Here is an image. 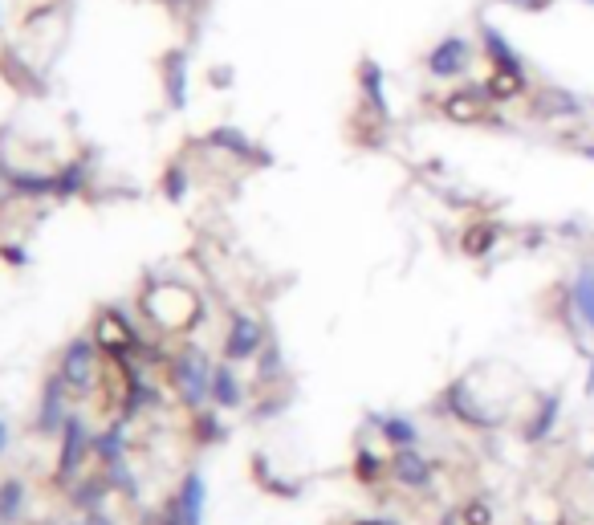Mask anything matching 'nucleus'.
Masks as SVG:
<instances>
[{"label":"nucleus","instance_id":"39448f33","mask_svg":"<svg viewBox=\"0 0 594 525\" xmlns=\"http://www.w3.org/2000/svg\"><path fill=\"white\" fill-rule=\"evenodd\" d=\"M90 440H94V432L86 428V420L74 412L70 416V424L62 428V436H57V464H53V481L62 485V489H70L82 473H86V464H90Z\"/></svg>","mask_w":594,"mask_h":525},{"label":"nucleus","instance_id":"473e14b6","mask_svg":"<svg viewBox=\"0 0 594 525\" xmlns=\"http://www.w3.org/2000/svg\"><path fill=\"white\" fill-rule=\"evenodd\" d=\"M285 412H289V399H285V395H277V391H269V395L253 407V420H257V424H265V420H277V416H285Z\"/></svg>","mask_w":594,"mask_h":525},{"label":"nucleus","instance_id":"0eeeda50","mask_svg":"<svg viewBox=\"0 0 594 525\" xmlns=\"http://www.w3.org/2000/svg\"><path fill=\"white\" fill-rule=\"evenodd\" d=\"M265 342H269V330H265V322L257 318V314H245V310H232V318H228V330H224V342H220V355L228 359V363H257V355L265 350Z\"/></svg>","mask_w":594,"mask_h":525},{"label":"nucleus","instance_id":"c756f323","mask_svg":"<svg viewBox=\"0 0 594 525\" xmlns=\"http://www.w3.org/2000/svg\"><path fill=\"white\" fill-rule=\"evenodd\" d=\"M159 192H163L167 204H184L188 192H192V175H188V167H184V163H167L163 175H159Z\"/></svg>","mask_w":594,"mask_h":525},{"label":"nucleus","instance_id":"4be33fe9","mask_svg":"<svg viewBox=\"0 0 594 525\" xmlns=\"http://www.w3.org/2000/svg\"><path fill=\"white\" fill-rule=\"evenodd\" d=\"M566 294H570V306H574V318L582 322V330L594 334V265L590 261L578 265Z\"/></svg>","mask_w":594,"mask_h":525},{"label":"nucleus","instance_id":"7ed1b4c3","mask_svg":"<svg viewBox=\"0 0 594 525\" xmlns=\"http://www.w3.org/2000/svg\"><path fill=\"white\" fill-rule=\"evenodd\" d=\"M436 412L448 416V420H456V424L468 428V432H497V428H501V416L489 412V407H485L477 395H472V375H456V379L440 391Z\"/></svg>","mask_w":594,"mask_h":525},{"label":"nucleus","instance_id":"dca6fc26","mask_svg":"<svg viewBox=\"0 0 594 525\" xmlns=\"http://www.w3.org/2000/svg\"><path fill=\"white\" fill-rule=\"evenodd\" d=\"M245 399H249V391H245V379L236 375V363L220 359L212 367V407H220V412H241Z\"/></svg>","mask_w":594,"mask_h":525},{"label":"nucleus","instance_id":"bb28decb","mask_svg":"<svg viewBox=\"0 0 594 525\" xmlns=\"http://www.w3.org/2000/svg\"><path fill=\"white\" fill-rule=\"evenodd\" d=\"M192 440L200 448H212V444L228 440V424L220 420V407H200V412H192Z\"/></svg>","mask_w":594,"mask_h":525},{"label":"nucleus","instance_id":"20e7f679","mask_svg":"<svg viewBox=\"0 0 594 525\" xmlns=\"http://www.w3.org/2000/svg\"><path fill=\"white\" fill-rule=\"evenodd\" d=\"M477 57H481V45L464 37V33H444L428 57H424V70L436 78V82H460L472 74V66H477Z\"/></svg>","mask_w":594,"mask_h":525},{"label":"nucleus","instance_id":"a211bd4d","mask_svg":"<svg viewBox=\"0 0 594 525\" xmlns=\"http://www.w3.org/2000/svg\"><path fill=\"white\" fill-rule=\"evenodd\" d=\"M175 509H180V521L184 525H204V509H208V481L200 469H188L180 489H175Z\"/></svg>","mask_w":594,"mask_h":525},{"label":"nucleus","instance_id":"e433bc0d","mask_svg":"<svg viewBox=\"0 0 594 525\" xmlns=\"http://www.w3.org/2000/svg\"><path fill=\"white\" fill-rule=\"evenodd\" d=\"M521 237H525L521 245H525V249H533V253H538V249H546V228H525Z\"/></svg>","mask_w":594,"mask_h":525},{"label":"nucleus","instance_id":"37998d69","mask_svg":"<svg viewBox=\"0 0 594 525\" xmlns=\"http://www.w3.org/2000/svg\"><path fill=\"white\" fill-rule=\"evenodd\" d=\"M5 448H9V424L0 420V456H5Z\"/></svg>","mask_w":594,"mask_h":525},{"label":"nucleus","instance_id":"ea45409f","mask_svg":"<svg viewBox=\"0 0 594 525\" xmlns=\"http://www.w3.org/2000/svg\"><path fill=\"white\" fill-rule=\"evenodd\" d=\"M440 525H464V517H460V505H456V509H444Z\"/></svg>","mask_w":594,"mask_h":525},{"label":"nucleus","instance_id":"c03bdc74","mask_svg":"<svg viewBox=\"0 0 594 525\" xmlns=\"http://www.w3.org/2000/svg\"><path fill=\"white\" fill-rule=\"evenodd\" d=\"M586 469H590V473H594V452H590V456H586Z\"/></svg>","mask_w":594,"mask_h":525},{"label":"nucleus","instance_id":"6e6552de","mask_svg":"<svg viewBox=\"0 0 594 525\" xmlns=\"http://www.w3.org/2000/svg\"><path fill=\"white\" fill-rule=\"evenodd\" d=\"M477 45H481V57H485L493 70H501V74H509V78H521V82H533V78H529V62L521 57V49H517L493 21H481Z\"/></svg>","mask_w":594,"mask_h":525},{"label":"nucleus","instance_id":"4468645a","mask_svg":"<svg viewBox=\"0 0 594 525\" xmlns=\"http://www.w3.org/2000/svg\"><path fill=\"white\" fill-rule=\"evenodd\" d=\"M359 94H363V110L371 119L391 127V98H387V70L375 62V57H363L359 62Z\"/></svg>","mask_w":594,"mask_h":525},{"label":"nucleus","instance_id":"de8ad7c7","mask_svg":"<svg viewBox=\"0 0 594 525\" xmlns=\"http://www.w3.org/2000/svg\"><path fill=\"white\" fill-rule=\"evenodd\" d=\"M78 525H82V521H78Z\"/></svg>","mask_w":594,"mask_h":525},{"label":"nucleus","instance_id":"a18cd8bd","mask_svg":"<svg viewBox=\"0 0 594 525\" xmlns=\"http://www.w3.org/2000/svg\"><path fill=\"white\" fill-rule=\"evenodd\" d=\"M582 5H594V0H582Z\"/></svg>","mask_w":594,"mask_h":525},{"label":"nucleus","instance_id":"49530a36","mask_svg":"<svg viewBox=\"0 0 594 525\" xmlns=\"http://www.w3.org/2000/svg\"><path fill=\"white\" fill-rule=\"evenodd\" d=\"M590 110H594V102H590Z\"/></svg>","mask_w":594,"mask_h":525},{"label":"nucleus","instance_id":"c9c22d12","mask_svg":"<svg viewBox=\"0 0 594 525\" xmlns=\"http://www.w3.org/2000/svg\"><path fill=\"white\" fill-rule=\"evenodd\" d=\"M151 525H184V521H180V509H175V501H167V505L151 517Z\"/></svg>","mask_w":594,"mask_h":525},{"label":"nucleus","instance_id":"72a5a7b5","mask_svg":"<svg viewBox=\"0 0 594 525\" xmlns=\"http://www.w3.org/2000/svg\"><path fill=\"white\" fill-rule=\"evenodd\" d=\"M505 9H513V13H529V17H538V13H550L558 0H501Z\"/></svg>","mask_w":594,"mask_h":525},{"label":"nucleus","instance_id":"5701e85b","mask_svg":"<svg viewBox=\"0 0 594 525\" xmlns=\"http://www.w3.org/2000/svg\"><path fill=\"white\" fill-rule=\"evenodd\" d=\"M127 428H131L127 420H114L110 428L94 432V440H90V452H94V460H98V464H118V460H127V452H131Z\"/></svg>","mask_w":594,"mask_h":525},{"label":"nucleus","instance_id":"9d476101","mask_svg":"<svg viewBox=\"0 0 594 525\" xmlns=\"http://www.w3.org/2000/svg\"><path fill=\"white\" fill-rule=\"evenodd\" d=\"M529 114L533 119H582V114L590 110V102L586 98H578L574 90H566V86H533L529 94Z\"/></svg>","mask_w":594,"mask_h":525},{"label":"nucleus","instance_id":"c85d7f7f","mask_svg":"<svg viewBox=\"0 0 594 525\" xmlns=\"http://www.w3.org/2000/svg\"><path fill=\"white\" fill-rule=\"evenodd\" d=\"M281 379H285V350H281L277 338H269L265 350L257 355V383L261 387H277Z\"/></svg>","mask_w":594,"mask_h":525},{"label":"nucleus","instance_id":"a878e982","mask_svg":"<svg viewBox=\"0 0 594 525\" xmlns=\"http://www.w3.org/2000/svg\"><path fill=\"white\" fill-rule=\"evenodd\" d=\"M13 200H53V171H29V167H17L13 171Z\"/></svg>","mask_w":594,"mask_h":525},{"label":"nucleus","instance_id":"58836bf2","mask_svg":"<svg viewBox=\"0 0 594 525\" xmlns=\"http://www.w3.org/2000/svg\"><path fill=\"white\" fill-rule=\"evenodd\" d=\"M590 359V367H586V383H582V395L586 399H594V355H586Z\"/></svg>","mask_w":594,"mask_h":525},{"label":"nucleus","instance_id":"cd10ccee","mask_svg":"<svg viewBox=\"0 0 594 525\" xmlns=\"http://www.w3.org/2000/svg\"><path fill=\"white\" fill-rule=\"evenodd\" d=\"M25 501H29V493H25V481L21 477H5V481H0V525H21Z\"/></svg>","mask_w":594,"mask_h":525},{"label":"nucleus","instance_id":"aec40b11","mask_svg":"<svg viewBox=\"0 0 594 525\" xmlns=\"http://www.w3.org/2000/svg\"><path fill=\"white\" fill-rule=\"evenodd\" d=\"M94 184V171H90V159H66L62 167H53V200H78L86 196Z\"/></svg>","mask_w":594,"mask_h":525},{"label":"nucleus","instance_id":"2eb2a0df","mask_svg":"<svg viewBox=\"0 0 594 525\" xmlns=\"http://www.w3.org/2000/svg\"><path fill=\"white\" fill-rule=\"evenodd\" d=\"M367 424L383 436V444L391 452L395 448H420V440H424L420 424H415L411 416H403V412H367Z\"/></svg>","mask_w":594,"mask_h":525},{"label":"nucleus","instance_id":"4c0bfd02","mask_svg":"<svg viewBox=\"0 0 594 525\" xmlns=\"http://www.w3.org/2000/svg\"><path fill=\"white\" fill-rule=\"evenodd\" d=\"M82 525H118L106 509H90V513H82Z\"/></svg>","mask_w":594,"mask_h":525},{"label":"nucleus","instance_id":"f03ea898","mask_svg":"<svg viewBox=\"0 0 594 525\" xmlns=\"http://www.w3.org/2000/svg\"><path fill=\"white\" fill-rule=\"evenodd\" d=\"M212 359L204 355L200 346H180L167 363V379H171V391L180 399L188 412H200V407L212 403Z\"/></svg>","mask_w":594,"mask_h":525},{"label":"nucleus","instance_id":"ddd939ff","mask_svg":"<svg viewBox=\"0 0 594 525\" xmlns=\"http://www.w3.org/2000/svg\"><path fill=\"white\" fill-rule=\"evenodd\" d=\"M562 407H566V395L554 387V391H546L538 403H533V412H529V420H525V428H521V440L525 444H546L554 432H558V424H562Z\"/></svg>","mask_w":594,"mask_h":525},{"label":"nucleus","instance_id":"79ce46f5","mask_svg":"<svg viewBox=\"0 0 594 525\" xmlns=\"http://www.w3.org/2000/svg\"><path fill=\"white\" fill-rule=\"evenodd\" d=\"M350 525H399L391 517H359V521H350Z\"/></svg>","mask_w":594,"mask_h":525},{"label":"nucleus","instance_id":"f704fd0d","mask_svg":"<svg viewBox=\"0 0 594 525\" xmlns=\"http://www.w3.org/2000/svg\"><path fill=\"white\" fill-rule=\"evenodd\" d=\"M0 261L5 265H13V269H25L33 257H29V249L25 245H13V241H0Z\"/></svg>","mask_w":594,"mask_h":525},{"label":"nucleus","instance_id":"a19ab883","mask_svg":"<svg viewBox=\"0 0 594 525\" xmlns=\"http://www.w3.org/2000/svg\"><path fill=\"white\" fill-rule=\"evenodd\" d=\"M574 151H578L582 159H590V163H594V139H582V143H574Z\"/></svg>","mask_w":594,"mask_h":525},{"label":"nucleus","instance_id":"f8f14e48","mask_svg":"<svg viewBox=\"0 0 594 525\" xmlns=\"http://www.w3.org/2000/svg\"><path fill=\"white\" fill-rule=\"evenodd\" d=\"M204 143L216 147V151H224V155H232V159L249 163V167H273V151H265L261 143H253L241 127H212L204 135Z\"/></svg>","mask_w":594,"mask_h":525},{"label":"nucleus","instance_id":"f257e3e1","mask_svg":"<svg viewBox=\"0 0 594 525\" xmlns=\"http://www.w3.org/2000/svg\"><path fill=\"white\" fill-rule=\"evenodd\" d=\"M143 318L159 330V334H192L196 322L204 318V302L192 285L184 281H147L143 298H139Z\"/></svg>","mask_w":594,"mask_h":525},{"label":"nucleus","instance_id":"9b49d317","mask_svg":"<svg viewBox=\"0 0 594 525\" xmlns=\"http://www.w3.org/2000/svg\"><path fill=\"white\" fill-rule=\"evenodd\" d=\"M391 481L411 493H424L436 485V460H428L420 448H395L391 452Z\"/></svg>","mask_w":594,"mask_h":525},{"label":"nucleus","instance_id":"f3484780","mask_svg":"<svg viewBox=\"0 0 594 525\" xmlns=\"http://www.w3.org/2000/svg\"><path fill=\"white\" fill-rule=\"evenodd\" d=\"M501 237H505V224L481 216V220L464 224V232H460V253L472 257V261H485V257H493V249L501 245Z\"/></svg>","mask_w":594,"mask_h":525},{"label":"nucleus","instance_id":"6ab92c4d","mask_svg":"<svg viewBox=\"0 0 594 525\" xmlns=\"http://www.w3.org/2000/svg\"><path fill=\"white\" fill-rule=\"evenodd\" d=\"M114 489H110V477H106V469L98 464V469H86L70 489H66V497H70V505L78 509V513H90V509H106V497H110Z\"/></svg>","mask_w":594,"mask_h":525},{"label":"nucleus","instance_id":"7c9ffc66","mask_svg":"<svg viewBox=\"0 0 594 525\" xmlns=\"http://www.w3.org/2000/svg\"><path fill=\"white\" fill-rule=\"evenodd\" d=\"M106 469V477H110V489L114 493H123V501H139L143 497V489H139V477H135V469L127 460H118V464H102Z\"/></svg>","mask_w":594,"mask_h":525},{"label":"nucleus","instance_id":"412c9836","mask_svg":"<svg viewBox=\"0 0 594 525\" xmlns=\"http://www.w3.org/2000/svg\"><path fill=\"white\" fill-rule=\"evenodd\" d=\"M249 469H253V481H257V489L261 493H269V497H277V501H297L306 493V485L302 481H289V477H281L273 464H269V456L265 452H253V460H249Z\"/></svg>","mask_w":594,"mask_h":525},{"label":"nucleus","instance_id":"b1692460","mask_svg":"<svg viewBox=\"0 0 594 525\" xmlns=\"http://www.w3.org/2000/svg\"><path fill=\"white\" fill-rule=\"evenodd\" d=\"M163 94L171 110H184L188 106V57L180 49H171L163 57Z\"/></svg>","mask_w":594,"mask_h":525},{"label":"nucleus","instance_id":"423d86ee","mask_svg":"<svg viewBox=\"0 0 594 525\" xmlns=\"http://www.w3.org/2000/svg\"><path fill=\"white\" fill-rule=\"evenodd\" d=\"M102 350L98 342L86 334V338H74L66 350H62V359H57V375H62V383L70 387V395H86L98 375H102Z\"/></svg>","mask_w":594,"mask_h":525},{"label":"nucleus","instance_id":"2f4dec72","mask_svg":"<svg viewBox=\"0 0 594 525\" xmlns=\"http://www.w3.org/2000/svg\"><path fill=\"white\" fill-rule=\"evenodd\" d=\"M460 517H464V525H493V521H497V513H493V505H489L485 497L460 501Z\"/></svg>","mask_w":594,"mask_h":525},{"label":"nucleus","instance_id":"393cba45","mask_svg":"<svg viewBox=\"0 0 594 525\" xmlns=\"http://www.w3.org/2000/svg\"><path fill=\"white\" fill-rule=\"evenodd\" d=\"M350 477L359 481V485H367V489H375L379 481L391 477V460L383 452H375V448L363 444L359 452H354V460H350Z\"/></svg>","mask_w":594,"mask_h":525},{"label":"nucleus","instance_id":"1a4fd4ad","mask_svg":"<svg viewBox=\"0 0 594 525\" xmlns=\"http://www.w3.org/2000/svg\"><path fill=\"white\" fill-rule=\"evenodd\" d=\"M70 387L62 383V375H45V383H41V403H37V420H33V428H37V436H62V428L70 424Z\"/></svg>","mask_w":594,"mask_h":525}]
</instances>
